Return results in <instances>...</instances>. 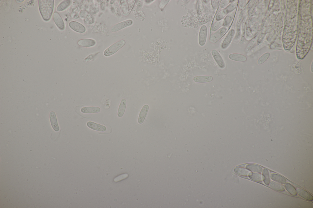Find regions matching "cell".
<instances>
[{
    "label": "cell",
    "instance_id": "6da1fadb",
    "mask_svg": "<svg viewBox=\"0 0 313 208\" xmlns=\"http://www.w3.org/2000/svg\"><path fill=\"white\" fill-rule=\"evenodd\" d=\"M54 0H39V7L44 20L47 21L53 14L54 8Z\"/></svg>",
    "mask_w": 313,
    "mask_h": 208
},
{
    "label": "cell",
    "instance_id": "7a4b0ae2",
    "mask_svg": "<svg viewBox=\"0 0 313 208\" xmlns=\"http://www.w3.org/2000/svg\"><path fill=\"white\" fill-rule=\"evenodd\" d=\"M125 44V42L123 40H121L115 43L104 51V55L108 57L114 55L123 47Z\"/></svg>",
    "mask_w": 313,
    "mask_h": 208
},
{
    "label": "cell",
    "instance_id": "3957f363",
    "mask_svg": "<svg viewBox=\"0 0 313 208\" xmlns=\"http://www.w3.org/2000/svg\"><path fill=\"white\" fill-rule=\"evenodd\" d=\"M237 2H234L229 5L224 9L219 12L216 16V20L218 21L221 20L228 14L231 13L235 9L237 5Z\"/></svg>",
    "mask_w": 313,
    "mask_h": 208
},
{
    "label": "cell",
    "instance_id": "277c9868",
    "mask_svg": "<svg viewBox=\"0 0 313 208\" xmlns=\"http://www.w3.org/2000/svg\"><path fill=\"white\" fill-rule=\"evenodd\" d=\"M208 34V29L206 26L203 25L201 27L198 35V43L201 46H204L206 43Z\"/></svg>",
    "mask_w": 313,
    "mask_h": 208
},
{
    "label": "cell",
    "instance_id": "5b68a950",
    "mask_svg": "<svg viewBox=\"0 0 313 208\" xmlns=\"http://www.w3.org/2000/svg\"><path fill=\"white\" fill-rule=\"evenodd\" d=\"M133 21L131 20H128L122 22L118 23L111 28V31L112 32L115 33L132 25Z\"/></svg>",
    "mask_w": 313,
    "mask_h": 208
},
{
    "label": "cell",
    "instance_id": "8992f818",
    "mask_svg": "<svg viewBox=\"0 0 313 208\" xmlns=\"http://www.w3.org/2000/svg\"><path fill=\"white\" fill-rule=\"evenodd\" d=\"M236 33V31L233 29L231 30L226 36L221 45V48L225 49L231 43Z\"/></svg>",
    "mask_w": 313,
    "mask_h": 208
},
{
    "label": "cell",
    "instance_id": "52a82bcc",
    "mask_svg": "<svg viewBox=\"0 0 313 208\" xmlns=\"http://www.w3.org/2000/svg\"><path fill=\"white\" fill-rule=\"evenodd\" d=\"M227 30V28L225 27L219 29L211 35L210 38L211 41L213 43H216L223 36Z\"/></svg>",
    "mask_w": 313,
    "mask_h": 208
},
{
    "label": "cell",
    "instance_id": "ba28073f",
    "mask_svg": "<svg viewBox=\"0 0 313 208\" xmlns=\"http://www.w3.org/2000/svg\"><path fill=\"white\" fill-rule=\"evenodd\" d=\"M70 27L75 31L82 33L85 32L86 29L81 23L75 21H72L69 24Z\"/></svg>",
    "mask_w": 313,
    "mask_h": 208
},
{
    "label": "cell",
    "instance_id": "9c48e42d",
    "mask_svg": "<svg viewBox=\"0 0 313 208\" xmlns=\"http://www.w3.org/2000/svg\"><path fill=\"white\" fill-rule=\"evenodd\" d=\"M53 20L58 28L61 30H63L65 29L64 21L60 14L57 12H55L53 16Z\"/></svg>",
    "mask_w": 313,
    "mask_h": 208
},
{
    "label": "cell",
    "instance_id": "30bf717a",
    "mask_svg": "<svg viewBox=\"0 0 313 208\" xmlns=\"http://www.w3.org/2000/svg\"><path fill=\"white\" fill-rule=\"evenodd\" d=\"M212 54L214 59L220 68H224L225 67V64L223 59L218 52L217 50L214 49L212 51Z\"/></svg>",
    "mask_w": 313,
    "mask_h": 208
},
{
    "label": "cell",
    "instance_id": "8fae6325",
    "mask_svg": "<svg viewBox=\"0 0 313 208\" xmlns=\"http://www.w3.org/2000/svg\"><path fill=\"white\" fill-rule=\"evenodd\" d=\"M87 125L89 128L101 132H105L107 130V128L105 126L92 121L88 122Z\"/></svg>",
    "mask_w": 313,
    "mask_h": 208
},
{
    "label": "cell",
    "instance_id": "7c38bea8",
    "mask_svg": "<svg viewBox=\"0 0 313 208\" xmlns=\"http://www.w3.org/2000/svg\"><path fill=\"white\" fill-rule=\"evenodd\" d=\"M213 80V77L209 75L197 76L193 79V80L195 82L199 83L210 82Z\"/></svg>",
    "mask_w": 313,
    "mask_h": 208
},
{
    "label": "cell",
    "instance_id": "4fadbf2b",
    "mask_svg": "<svg viewBox=\"0 0 313 208\" xmlns=\"http://www.w3.org/2000/svg\"><path fill=\"white\" fill-rule=\"evenodd\" d=\"M50 118L51 125L54 131L58 132L60 128L58 125L57 120L55 112H51L50 114Z\"/></svg>",
    "mask_w": 313,
    "mask_h": 208
},
{
    "label": "cell",
    "instance_id": "5bb4252c",
    "mask_svg": "<svg viewBox=\"0 0 313 208\" xmlns=\"http://www.w3.org/2000/svg\"><path fill=\"white\" fill-rule=\"evenodd\" d=\"M79 46L85 47H90L94 46L96 44V42L93 39H85L80 40L78 42Z\"/></svg>",
    "mask_w": 313,
    "mask_h": 208
},
{
    "label": "cell",
    "instance_id": "9a60e30c",
    "mask_svg": "<svg viewBox=\"0 0 313 208\" xmlns=\"http://www.w3.org/2000/svg\"><path fill=\"white\" fill-rule=\"evenodd\" d=\"M149 109V106L148 105H145L143 107L139 116L138 119V122L139 123L142 124L144 122Z\"/></svg>",
    "mask_w": 313,
    "mask_h": 208
},
{
    "label": "cell",
    "instance_id": "2e32d148",
    "mask_svg": "<svg viewBox=\"0 0 313 208\" xmlns=\"http://www.w3.org/2000/svg\"><path fill=\"white\" fill-rule=\"evenodd\" d=\"M229 58L233 61L238 62H245L247 60V58L242 54L233 53L229 56Z\"/></svg>",
    "mask_w": 313,
    "mask_h": 208
},
{
    "label": "cell",
    "instance_id": "e0dca14e",
    "mask_svg": "<svg viewBox=\"0 0 313 208\" xmlns=\"http://www.w3.org/2000/svg\"><path fill=\"white\" fill-rule=\"evenodd\" d=\"M296 191L297 194L301 197L309 201L313 200V196L307 191L300 188H297Z\"/></svg>",
    "mask_w": 313,
    "mask_h": 208
},
{
    "label": "cell",
    "instance_id": "ac0fdd59",
    "mask_svg": "<svg viewBox=\"0 0 313 208\" xmlns=\"http://www.w3.org/2000/svg\"><path fill=\"white\" fill-rule=\"evenodd\" d=\"M100 109L98 107H88L83 108L81 109V112L83 113L93 114L100 112Z\"/></svg>",
    "mask_w": 313,
    "mask_h": 208
},
{
    "label": "cell",
    "instance_id": "d6986e66",
    "mask_svg": "<svg viewBox=\"0 0 313 208\" xmlns=\"http://www.w3.org/2000/svg\"><path fill=\"white\" fill-rule=\"evenodd\" d=\"M270 177L271 179L282 184H285L286 183V179L282 176L276 173H273L271 174Z\"/></svg>",
    "mask_w": 313,
    "mask_h": 208
},
{
    "label": "cell",
    "instance_id": "ffe728a7",
    "mask_svg": "<svg viewBox=\"0 0 313 208\" xmlns=\"http://www.w3.org/2000/svg\"><path fill=\"white\" fill-rule=\"evenodd\" d=\"M127 102L125 99H122L118 109V116L119 117H121L124 115L126 106Z\"/></svg>",
    "mask_w": 313,
    "mask_h": 208
},
{
    "label": "cell",
    "instance_id": "44dd1931",
    "mask_svg": "<svg viewBox=\"0 0 313 208\" xmlns=\"http://www.w3.org/2000/svg\"><path fill=\"white\" fill-rule=\"evenodd\" d=\"M246 168L250 172L258 173H262L263 170L261 167L254 164L247 165H246Z\"/></svg>",
    "mask_w": 313,
    "mask_h": 208
},
{
    "label": "cell",
    "instance_id": "7402d4cb",
    "mask_svg": "<svg viewBox=\"0 0 313 208\" xmlns=\"http://www.w3.org/2000/svg\"><path fill=\"white\" fill-rule=\"evenodd\" d=\"M234 171L237 174L242 176H248L251 172L246 168L243 167H237L234 169Z\"/></svg>",
    "mask_w": 313,
    "mask_h": 208
},
{
    "label": "cell",
    "instance_id": "603a6c76",
    "mask_svg": "<svg viewBox=\"0 0 313 208\" xmlns=\"http://www.w3.org/2000/svg\"><path fill=\"white\" fill-rule=\"evenodd\" d=\"M269 184L271 188L274 190L280 192H283L285 191L284 186L277 182L272 181L270 182Z\"/></svg>",
    "mask_w": 313,
    "mask_h": 208
},
{
    "label": "cell",
    "instance_id": "cb8c5ba5",
    "mask_svg": "<svg viewBox=\"0 0 313 208\" xmlns=\"http://www.w3.org/2000/svg\"><path fill=\"white\" fill-rule=\"evenodd\" d=\"M235 13V12H233L226 16L223 20V25L224 27H227L230 24L234 18Z\"/></svg>",
    "mask_w": 313,
    "mask_h": 208
},
{
    "label": "cell",
    "instance_id": "d4e9b609",
    "mask_svg": "<svg viewBox=\"0 0 313 208\" xmlns=\"http://www.w3.org/2000/svg\"><path fill=\"white\" fill-rule=\"evenodd\" d=\"M248 176L251 180L257 181H262L263 180V176L258 173L250 172Z\"/></svg>",
    "mask_w": 313,
    "mask_h": 208
},
{
    "label": "cell",
    "instance_id": "484cf974",
    "mask_svg": "<svg viewBox=\"0 0 313 208\" xmlns=\"http://www.w3.org/2000/svg\"><path fill=\"white\" fill-rule=\"evenodd\" d=\"M71 3V1L70 0H66L63 2L58 6L57 11L59 12L64 11L69 6Z\"/></svg>",
    "mask_w": 313,
    "mask_h": 208
},
{
    "label": "cell",
    "instance_id": "4316f807",
    "mask_svg": "<svg viewBox=\"0 0 313 208\" xmlns=\"http://www.w3.org/2000/svg\"><path fill=\"white\" fill-rule=\"evenodd\" d=\"M285 188L286 190L291 195L296 196L297 195V193L295 188L290 184L286 183L285 185Z\"/></svg>",
    "mask_w": 313,
    "mask_h": 208
},
{
    "label": "cell",
    "instance_id": "83f0119b",
    "mask_svg": "<svg viewBox=\"0 0 313 208\" xmlns=\"http://www.w3.org/2000/svg\"><path fill=\"white\" fill-rule=\"evenodd\" d=\"M263 172V176L264 182L266 185H269L270 182V177L269 171L267 169H265Z\"/></svg>",
    "mask_w": 313,
    "mask_h": 208
},
{
    "label": "cell",
    "instance_id": "f1b7e54d",
    "mask_svg": "<svg viewBox=\"0 0 313 208\" xmlns=\"http://www.w3.org/2000/svg\"><path fill=\"white\" fill-rule=\"evenodd\" d=\"M121 9L123 14L127 15L129 14V10L126 1H119Z\"/></svg>",
    "mask_w": 313,
    "mask_h": 208
},
{
    "label": "cell",
    "instance_id": "f546056e",
    "mask_svg": "<svg viewBox=\"0 0 313 208\" xmlns=\"http://www.w3.org/2000/svg\"><path fill=\"white\" fill-rule=\"evenodd\" d=\"M243 16V14L241 12L240 13L239 16V17L237 24V37H239L240 36V27L241 24V22L242 21V18Z\"/></svg>",
    "mask_w": 313,
    "mask_h": 208
},
{
    "label": "cell",
    "instance_id": "4dcf8cb0",
    "mask_svg": "<svg viewBox=\"0 0 313 208\" xmlns=\"http://www.w3.org/2000/svg\"><path fill=\"white\" fill-rule=\"evenodd\" d=\"M270 55V54L269 53H267L264 54L259 59L258 64L259 65H261L265 62L269 58Z\"/></svg>",
    "mask_w": 313,
    "mask_h": 208
},
{
    "label": "cell",
    "instance_id": "1f68e13d",
    "mask_svg": "<svg viewBox=\"0 0 313 208\" xmlns=\"http://www.w3.org/2000/svg\"><path fill=\"white\" fill-rule=\"evenodd\" d=\"M223 20L217 21L213 25L212 27V31L215 32L218 30L223 25Z\"/></svg>",
    "mask_w": 313,
    "mask_h": 208
},
{
    "label": "cell",
    "instance_id": "d6a6232c",
    "mask_svg": "<svg viewBox=\"0 0 313 208\" xmlns=\"http://www.w3.org/2000/svg\"><path fill=\"white\" fill-rule=\"evenodd\" d=\"M94 20L92 16L88 14L84 19V22L86 24H90L94 23Z\"/></svg>",
    "mask_w": 313,
    "mask_h": 208
},
{
    "label": "cell",
    "instance_id": "836d02e7",
    "mask_svg": "<svg viewBox=\"0 0 313 208\" xmlns=\"http://www.w3.org/2000/svg\"><path fill=\"white\" fill-rule=\"evenodd\" d=\"M128 176V175L127 174H123L116 178L114 179V181L115 182H117L126 178Z\"/></svg>",
    "mask_w": 313,
    "mask_h": 208
},
{
    "label": "cell",
    "instance_id": "e575fe53",
    "mask_svg": "<svg viewBox=\"0 0 313 208\" xmlns=\"http://www.w3.org/2000/svg\"><path fill=\"white\" fill-rule=\"evenodd\" d=\"M88 14V13L86 11H82L80 12V16L82 18L84 19Z\"/></svg>",
    "mask_w": 313,
    "mask_h": 208
},
{
    "label": "cell",
    "instance_id": "d590c367",
    "mask_svg": "<svg viewBox=\"0 0 313 208\" xmlns=\"http://www.w3.org/2000/svg\"><path fill=\"white\" fill-rule=\"evenodd\" d=\"M211 3L214 9H215L217 7L219 1H212Z\"/></svg>",
    "mask_w": 313,
    "mask_h": 208
},
{
    "label": "cell",
    "instance_id": "8d00e7d4",
    "mask_svg": "<svg viewBox=\"0 0 313 208\" xmlns=\"http://www.w3.org/2000/svg\"><path fill=\"white\" fill-rule=\"evenodd\" d=\"M227 1H224L223 2H222L220 5V7L221 8H224L227 5H228V2H227Z\"/></svg>",
    "mask_w": 313,
    "mask_h": 208
}]
</instances>
